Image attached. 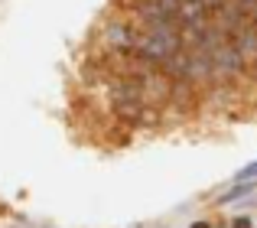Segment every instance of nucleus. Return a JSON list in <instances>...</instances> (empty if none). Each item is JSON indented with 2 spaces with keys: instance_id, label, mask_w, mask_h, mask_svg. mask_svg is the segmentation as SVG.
Here are the masks:
<instances>
[{
  "instance_id": "20e7f679",
  "label": "nucleus",
  "mask_w": 257,
  "mask_h": 228,
  "mask_svg": "<svg viewBox=\"0 0 257 228\" xmlns=\"http://www.w3.org/2000/svg\"><path fill=\"white\" fill-rule=\"evenodd\" d=\"M215 65H218V78H244L247 75V59L241 56L234 39L215 49Z\"/></svg>"
},
{
  "instance_id": "f8f14e48",
  "label": "nucleus",
  "mask_w": 257,
  "mask_h": 228,
  "mask_svg": "<svg viewBox=\"0 0 257 228\" xmlns=\"http://www.w3.org/2000/svg\"><path fill=\"white\" fill-rule=\"evenodd\" d=\"M134 228H147V225H134Z\"/></svg>"
},
{
  "instance_id": "9b49d317",
  "label": "nucleus",
  "mask_w": 257,
  "mask_h": 228,
  "mask_svg": "<svg viewBox=\"0 0 257 228\" xmlns=\"http://www.w3.org/2000/svg\"><path fill=\"white\" fill-rule=\"evenodd\" d=\"M189 228H215V222H212V218H195Z\"/></svg>"
},
{
  "instance_id": "6e6552de",
  "label": "nucleus",
  "mask_w": 257,
  "mask_h": 228,
  "mask_svg": "<svg viewBox=\"0 0 257 228\" xmlns=\"http://www.w3.org/2000/svg\"><path fill=\"white\" fill-rule=\"evenodd\" d=\"M234 183H257V160L247 166H241L238 173H234Z\"/></svg>"
},
{
  "instance_id": "7ed1b4c3",
  "label": "nucleus",
  "mask_w": 257,
  "mask_h": 228,
  "mask_svg": "<svg viewBox=\"0 0 257 228\" xmlns=\"http://www.w3.org/2000/svg\"><path fill=\"white\" fill-rule=\"evenodd\" d=\"M104 46L114 52V56H131L137 59V49H140V39H144V30L137 26L134 17H111L104 26Z\"/></svg>"
},
{
  "instance_id": "f257e3e1",
  "label": "nucleus",
  "mask_w": 257,
  "mask_h": 228,
  "mask_svg": "<svg viewBox=\"0 0 257 228\" xmlns=\"http://www.w3.org/2000/svg\"><path fill=\"white\" fill-rule=\"evenodd\" d=\"M107 101H111V114L120 121V124H140V118L147 114V98H144V88L134 75H120L111 82L107 88Z\"/></svg>"
},
{
  "instance_id": "39448f33",
  "label": "nucleus",
  "mask_w": 257,
  "mask_h": 228,
  "mask_svg": "<svg viewBox=\"0 0 257 228\" xmlns=\"http://www.w3.org/2000/svg\"><path fill=\"white\" fill-rule=\"evenodd\" d=\"M160 72H163L170 82H192V52L189 49L173 52V56L160 65Z\"/></svg>"
},
{
  "instance_id": "0eeeda50",
  "label": "nucleus",
  "mask_w": 257,
  "mask_h": 228,
  "mask_svg": "<svg viewBox=\"0 0 257 228\" xmlns=\"http://www.w3.org/2000/svg\"><path fill=\"white\" fill-rule=\"evenodd\" d=\"M257 192V183H231L221 196H215V205H231V202H247Z\"/></svg>"
},
{
  "instance_id": "423d86ee",
  "label": "nucleus",
  "mask_w": 257,
  "mask_h": 228,
  "mask_svg": "<svg viewBox=\"0 0 257 228\" xmlns=\"http://www.w3.org/2000/svg\"><path fill=\"white\" fill-rule=\"evenodd\" d=\"M170 104H176L182 114H189L199 104V88H195L192 82H173V88H170Z\"/></svg>"
},
{
  "instance_id": "1a4fd4ad",
  "label": "nucleus",
  "mask_w": 257,
  "mask_h": 228,
  "mask_svg": "<svg viewBox=\"0 0 257 228\" xmlns=\"http://www.w3.org/2000/svg\"><path fill=\"white\" fill-rule=\"evenodd\" d=\"M228 228H254V218H251V215H244V212H238V215L228 222Z\"/></svg>"
},
{
  "instance_id": "9d476101",
  "label": "nucleus",
  "mask_w": 257,
  "mask_h": 228,
  "mask_svg": "<svg viewBox=\"0 0 257 228\" xmlns=\"http://www.w3.org/2000/svg\"><path fill=\"white\" fill-rule=\"evenodd\" d=\"M234 4H238V7H241V10H244V13H247V17H251V20H254V13H257V0H234Z\"/></svg>"
},
{
  "instance_id": "f03ea898",
  "label": "nucleus",
  "mask_w": 257,
  "mask_h": 228,
  "mask_svg": "<svg viewBox=\"0 0 257 228\" xmlns=\"http://www.w3.org/2000/svg\"><path fill=\"white\" fill-rule=\"evenodd\" d=\"M186 49V39L176 30H144V39H140V49L134 62L144 65V69H160L173 52Z\"/></svg>"
}]
</instances>
